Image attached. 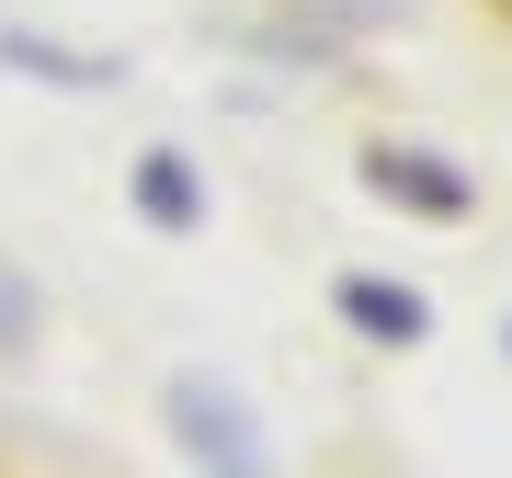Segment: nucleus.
I'll return each instance as SVG.
<instances>
[{
  "mask_svg": "<svg viewBox=\"0 0 512 478\" xmlns=\"http://www.w3.org/2000/svg\"><path fill=\"white\" fill-rule=\"evenodd\" d=\"M183 433H194V444H205V456H217L228 478H262V467H251V444H239V422H228L217 399H183Z\"/></svg>",
  "mask_w": 512,
  "mask_h": 478,
  "instance_id": "1",
  "label": "nucleus"
}]
</instances>
